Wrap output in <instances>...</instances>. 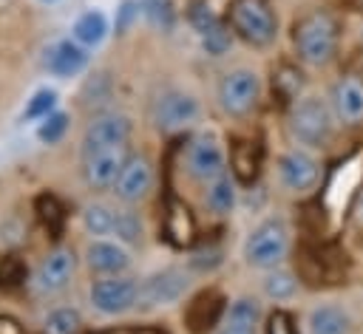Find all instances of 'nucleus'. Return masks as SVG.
<instances>
[{"label": "nucleus", "mask_w": 363, "mask_h": 334, "mask_svg": "<svg viewBox=\"0 0 363 334\" xmlns=\"http://www.w3.org/2000/svg\"><path fill=\"white\" fill-rule=\"evenodd\" d=\"M88 300L94 311L105 317H119L136 309L139 303V280L128 275H111V277H96L88 289Z\"/></svg>", "instance_id": "8"}, {"label": "nucleus", "mask_w": 363, "mask_h": 334, "mask_svg": "<svg viewBox=\"0 0 363 334\" xmlns=\"http://www.w3.org/2000/svg\"><path fill=\"white\" fill-rule=\"evenodd\" d=\"M329 105L337 122L357 125L363 122V82L357 76H343L332 85Z\"/></svg>", "instance_id": "17"}, {"label": "nucleus", "mask_w": 363, "mask_h": 334, "mask_svg": "<svg viewBox=\"0 0 363 334\" xmlns=\"http://www.w3.org/2000/svg\"><path fill=\"white\" fill-rule=\"evenodd\" d=\"M113 241L125 243V246H139L145 238V226L142 218L133 209H116V224H113Z\"/></svg>", "instance_id": "24"}, {"label": "nucleus", "mask_w": 363, "mask_h": 334, "mask_svg": "<svg viewBox=\"0 0 363 334\" xmlns=\"http://www.w3.org/2000/svg\"><path fill=\"white\" fill-rule=\"evenodd\" d=\"M142 8H145V14L153 25L170 28V23H173V3L170 0H145Z\"/></svg>", "instance_id": "28"}, {"label": "nucleus", "mask_w": 363, "mask_h": 334, "mask_svg": "<svg viewBox=\"0 0 363 334\" xmlns=\"http://www.w3.org/2000/svg\"><path fill=\"white\" fill-rule=\"evenodd\" d=\"M218 263H221V249H213V246L190 255V269H199V272H213Z\"/></svg>", "instance_id": "29"}, {"label": "nucleus", "mask_w": 363, "mask_h": 334, "mask_svg": "<svg viewBox=\"0 0 363 334\" xmlns=\"http://www.w3.org/2000/svg\"><path fill=\"white\" fill-rule=\"evenodd\" d=\"M278 181L289 192H309L320 178V164L306 147H292L278 156Z\"/></svg>", "instance_id": "11"}, {"label": "nucleus", "mask_w": 363, "mask_h": 334, "mask_svg": "<svg viewBox=\"0 0 363 334\" xmlns=\"http://www.w3.org/2000/svg\"><path fill=\"white\" fill-rule=\"evenodd\" d=\"M337 40H340V25L329 8H312L292 28L295 54L309 68L329 65L337 54Z\"/></svg>", "instance_id": "1"}, {"label": "nucleus", "mask_w": 363, "mask_h": 334, "mask_svg": "<svg viewBox=\"0 0 363 334\" xmlns=\"http://www.w3.org/2000/svg\"><path fill=\"white\" fill-rule=\"evenodd\" d=\"M261 326V303L255 297H235L218 320L216 334H258Z\"/></svg>", "instance_id": "18"}, {"label": "nucleus", "mask_w": 363, "mask_h": 334, "mask_svg": "<svg viewBox=\"0 0 363 334\" xmlns=\"http://www.w3.org/2000/svg\"><path fill=\"white\" fill-rule=\"evenodd\" d=\"M68 125H71V116L65 110H54L51 116H45L43 122H37V139L43 144H57L68 133Z\"/></svg>", "instance_id": "27"}, {"label": "nucleus", "mask_w": 363, "mask_h": 334, "mask_svg": "<svg viewBox=\"0 0 363 334\" xmlns=\"http://www.w3.org/2000/svg\"><path fill=\"white\" fill-rule=\"evenodd\" d=\"M79 326H82V317H79V311L74 306H57L43 320V331L45 334H77Z\"/></svg>", "instance_id": "26"}, {"label": "nucleus", "mask_w": 363, "mask_h": 334, "mask_svg": "<svg viewBox=\"0 0 363 334\" xmlns=\"http://www.w3.org/2000/svg\"><path fill=\"white\" fill-rule=\"evenodd\" d=\"M40 3H57V0H40Z\"/></svg>", "instance_id": "30"}, {"label": "nucleus", "mask_w": 363, "mask_h": 334, "mask_svg": "<svg viewBox=\"0 0 363 334\" xmlns=\"http://www.w3.org/2000/svg\"><path fill=\"white\" fill-rule=\"evenodd\" d=\"M286 252H289V226L278 215L258 221L244 241V263L261 272L281 266Z\"/></svg>", "instance_id": "4"}, {"label": "nucleus", "mask_w": 363, "mask_h": 334, "mask_svg": "<svg viewBox=\"0 0 363 334\" xmlns=\"http://www.w3.org/2000/svg\"><path fill=\"white\" fill-rule=\"evenodd\" d=\"M79 221H82V229L91 238H111L113 235V224H116V209L102 204V201H91V204L82 207Z\"/></svg>", "instance_id": "22"}, {"label": "nucleus", "mask_w": 363, "mask_h": 334, "mask_svg": "<svg viewBox=\"0 0 363 334\" xmlns=\"http://www.w3.org/2000/svg\"><path fill=\"white\" fill-rule=\"evenodd\" d=\"M261 289H264V294H267L269 300H289V297H295V292H298V280H295L292 272L275 266V269H269V272L264 275Z\"/></svg>", "instance_id": "23"}, {"label": "nucleus", "mask_w": 363, "mask_h": 334, "mask_svg": "<svg viewBox=\"0 0 363 334\" xmlns=\"http://www.w3.org/2000/svg\"><path fill=\"white\" fill-rule=\"evenodd\" d=\"M108 31H111L108 17H105L99 8L82 11V14L74 20V25H71V37H74L79 45H85V48H96V45L108 37Z\"/></svg>", "instance_id": "20"}, {"label": "nucleus", "mask_w": 363, "mask_h": 334, "mask_svg": "<svg viewBox=\"0 0 363 334\" xmlns=\"http://www.w3.org/2000/svg\"><path fill=\"white\" fill-rule=\"evenodd\" d=\"M85 65H88V48L79 45L74 37L51 42L43 57V68L57 79H71L79 71H85Z\"/></svg>", "instance_id": "15"}, {"label": "nucleus", "mask_w": 363, "mask_h": 334, "mask_svg": "<svg viewBox=\"0 0 363 334\" xmlns=\"http://www.w3.org/2000/svg\"><path fill=\"white\" fill-rule=\"evenodd\" d=\"M199 116H201V102L190 91H182V88L162 91L150 110V122L159 133H182L193 127Z\"/></svg>", "instance_id": "5"}, {"label": "nucleus", "mask_w": 363, "mask_h": 334, "mask_svg": "<svg viewBox=\"0 0 363 334\" xmlns=\"http://www.w3.org/2000/svg\"><path fill=\"white\" fill-rule=\"evenodd\" d=\"M261 99V76L252 68H233L216 88V102L227 116H247Z\"/></svg>", "instance_id": "7"}, {"label": "nucleus", "mask_w": 363, "mask_h": 334, "mask_svg": "<svg viewBox=\"0 0 363 334\" xmlns=\"http://www.w3.org/2000/svg\"><path fill=\"white\" fill-rule=\"evenodd\" d=\"M57 91L54 88H37L28 99H26V108H23V119L26 122H43L45 116H51L57 110Z\"/></svg>", "instance_id": "25"}, {"label": "nucleus", "mask_w": 363, "mask_h": 334, "mask_svg": "<svg viewBox=\"0 0 363 334\" xmlns=\"http://www.w3.org/2000/svg\"><path fill=\"white\" fill-rule=\"evenodd\" d=\"M85 263L99 277L125 275L130 266V252L125 243H119L113 238H91L85 246Z\"/></svg>", "instance_id": "14"}, {"label": "nucleus", "mask_w": 363, "mask_h": 334, "mask_svg": "<svg viewBox=\"0 0 363 334\" xmlns=\"http://www.w3.org/2000/svg\"><path fill=\"white\" fill-rule=\"evenodd\" d=\"M184 167H187L190 178H196L201 184H210V181L227 175V153H224V144L218 142V136L210 130L193 136L187 144V153H184Z\"/></svg>", "instance_id": "10"}, {"label": "nucleus", "mask_w": 363, "mask_h": 334, "mask_svg": "<svg viewBox=\"0 0 363 334\" xmlns=\"http://www.w3.org/2000/svg\"><path fill=\"white\" fill-rule=\"evenodd\" d=\"M150 187H153V164L145 156H130L113 184V192L122 204H139L142 198H147Z\"/></svg>", "instance_id": "16"}, {"label": "nucleus", "mask_w": 363, "mask_h": 334, "mask_svg": "<svg viewBox=\"0 0 363 334\" xmlns=\"http://www.w3.org/2000/svg\"><path fill=\"white\" fill-rule=\"evenodd\" d=\"M204 204L213 215H233L238 207V184L233 175H221L210 184H204Z\"/></svg>", "instance_id": "21"}, {"label": "nucleus", "mask_w": 363, "mask_h": 334, "mask_svg": "<svg viewBox=\"0 0 363 334\" xmlns=\"http://www.w3.org/2000/svg\"><path fill=\"white\" fill-rule=\"evenodd\" d=\"M306 334H352V317L337 303H320L306 314Z\"/></svg>", "instance_id": "19"}, {"label": "nucleus", "mask_w": 363, "mask_h": 334, "mask_svg": "<svg viewBox=\"0 0 363 334\" xmlns=\"http://www.w3.org/2000/svg\"><path fill=\"white\" fill-rule=\"evenodd\" d=\"M335 130V113L329 99H320L318 93L295 96L289 108V133L301 147H326Z\"/></svg>", "instance_id": "3"}, {"label": "nucleus", "mask_w": 363, "mask_h": 334, "mask_svg": "<svg viewBox=\"0 0 363 334\" xmlns=\"http://www.w3.org/2000/svg\"><path fill=\"white\" fill-rule=\"evenodd\" d=\"M128 147H113L102 153L82 156V181L91 190H113L122 167L128 164Z\"/></svg>", "instance_id": "13"}, {"label": "nucleus", "mask_w": 363, "mask_h": 334, "mask_svg": "<svg viewBox=\"0 0 363 334\" xmlns=\"http://www.w3.org/2000/svg\"><path fill=\"white\" fill-rule=\"evenodd\" d=\"M227 25L250 48H269L278 40V11L269 0H233Z\"/></svg>", "instance_id": "2"}, {"label": "nucleus", "mask_w": 363, "mask_h": 334, "mask_svg": "<svg viewBox=\"0 0 363 334\" xmlns=\"http://www.w3.org/2000/svg\"><path fill=\"white\" fill-rule=\"evenodd\" d=\"M74 275H77V255H74V249L60 246V249L48 252L40 260V266L34 269V280L31 283H34V289L40 294H57V292L68 289Z\"/></svg>", "instance_id": "12"}, {"label": "nucleus", "mask_w": 363, "mask_h": 334, "mask_svg": "<svg viewBox=\"0 0 363 334\" xmlns=\"http://www.w3.org/2000/svg\"><path fill=\"white\" fill-rule=\"evenodd\" d=\"M130 133H133V122L128 113H119V110L99 113L85 125L79 150L82 156H91V153H102L113 147H128Z\"/></svg>", "instance_id": "9"}, {"label": "nucleus", "mask_w": 363, "mask_h": 334, "mask_svg": "<svg viewBox=\"0 0 363 334\" xmlns=\"http://www.w3.org/2000/svg\"><path fill=\"white\" fill-rule=\"evenodd\" d=\"M190 292V269L182 266H164L150 272L147 277L139 280V303L136 309L153 311L179 303Z\"/></svg>", "instance_id": "6"}]
</instances>
